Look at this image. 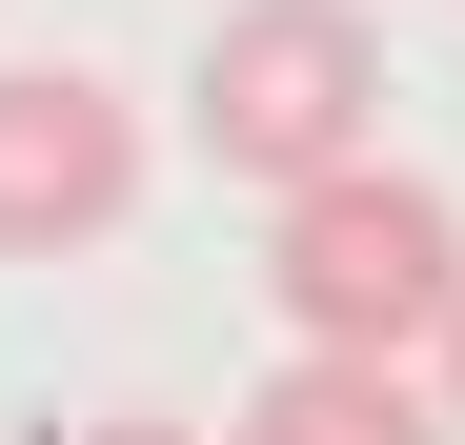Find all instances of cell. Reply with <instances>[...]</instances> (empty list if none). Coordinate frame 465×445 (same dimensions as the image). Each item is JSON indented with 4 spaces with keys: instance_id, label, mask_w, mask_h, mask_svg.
<instances>
[{
    "instance_id": "4",
    "label": "cell",
    "mask_w": 465,
    "mask_h": 445,
    "mask_svg": "<svg viewBox=\"0 0 465 445\" xmlns=\"http://www.w3.org/2000/svg\"><path fill=\"white\" fill-rule=\"evenodd\" d=\"M223 445H445V405H425L384 344H283V385L223 425Z\"/></svg>"
},
{
    "instance_id": "5",
    "label": "cell",
    "mask_w": 465,
    "mask_h": 445,
    "mask_svg": "<svg viewBox=\"0 0 465 445\" xmlns=\"http://www.w3.org/2000/svg\"><path fill=\"white\" fill-rule=\"evenodd\" d=\"M61 445H203V425H183V405H82Z\"/></svg>"
},
{
    "instance_id": "2",
    "label": "cell",
    "mask_w": 465,
    "mask_h": 445,
    "mask_svg": "<svg viewBox=\"0 0 465 445\" xmlns=\"http://www.w3.org/2000/svg\"><path fill=\"white\" fill-rule=\"evenodd\" d=\"M384 142V41H364V0H223L203 21V163L223 183H324Z\"/></svg>"
},
{
    "instance_id": "1",
    "label": "cell",
    "mask_w": 465,
    "mask_h": 445,
    "mask_svg": "<svg viewBox=\"0 0 465 445\" xmlns=\"http://www.w3.org/2000/svg\"><path fill=\"white\" fill-rule=\"evenodd\" d=\"M445 283H465V222H445V183L384 163V142L263 203V304H283V344H384V364H425Z\"/></svg>"
},
{
    "instance_id": "6",
    "label": "cell",
    "mask_w": 465,
    "mask_h": 445,
    "mask_svg": "<svg viewBox=\"0 0 465 445\" xmlns=\"http://www.w3.org/2000/svg\"><path fill=\"white\" fill-rule=\"evenodd\" d=\"M425 405H445V445H465V283H445V324H425Z\"/></svg>"
},
{
    "instance_id": "3",
    "label": "cell",
    "mask_w": 465,
    "mask_h": 445,
    "mask_svg": "<svg viewBox=\"0 0 465 445\" xmlns=\"http://www.w3.org/2000/svg\"><path fill=\"white\" fill-rule=\"evenodd\" d=\"M142 222V102L102 61H0V263H82Z\"/></svg>"
}]
</instances>
